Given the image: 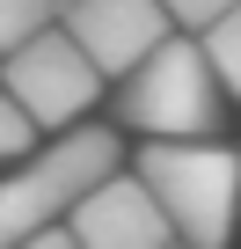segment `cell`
<instances>
[{
	"label": "cell",
	"instance_id": "obj_1",
	"mask_svg": "<svg viewBox=\"0 0 241 249\" xmlns=\"http://www.w3.org/2000/svg\"><path fill=\"white\" fill-rule=\"evenodd\" d=\"M132 176L154 191L176 242L219 249L234 234V213H241V154L234 147H219V140H154V147H139Z\"/></svg>",
	"mask_w": 241,
	"mask_h": 249
},
{
	"label": "cell",
	"instance_id": "obj_2",
	"mask_svg": "<svg viewBox=\"0 0 241 249\" xmlns=\"http://www.w3.org/2000/svg\"><path fill=\"white\" fill-rule=\"evenodd\" d=\"M226 88L197 37H161L125 81H117V117L146 140H212Z\"/></svg>",
	"mask_w": 241,
	"mask_h": 249
},
{
	"label": "cell",
	"instance_id": "obj_3",
	"mask_svg": "<svg viewBox=\"0 0 241 249\" xmlns=\"http://www.w3.org/2000/svg\"><path fill=\"white\" fill-rule=\"evenodd\" d=\"M117 169V132L110 124H80V132H59V147L30 154L8 183H0V249H22L30 234L59 227L73 213V198L88 183H102Z\"/></svg>",
	"mask_w": 241,
	"mask_h": 249
},
{
	"label": "cell",
	"instance_id": "obj_4",
	"mask_svg": "<svg viewBox=\"0 0 241 249\" xmlns=\"http://www.w3.org/2000/svg\"><path fill=\"white\" fill-rule=\"evenodd\" d=\"M0 81H8V95L30 110V124L37 132H59V124H73L95 95H102V66L51 22V30H37L30 44H15L8 59H0Z\"/></svg>",
	"mask_w": 241,
	"mask_h": 249
},
{
	"label": "cell",
	"instance_id": "obj_5",
	"mask_svg": "<svg viewBox=\"0 0 241 249\" xmlns=\"http://www.w3.org/2000/svg\"><path fill=\"white\" fill-rule=\"evenodd\" d=\"M59 30L102 66V81H125L161 37H176V22H168L161 0H66Z\"/></svg>",
	"mask_w": 241,
	"mask_h": 249
},
{
	"label": "cell",
	"instance_id": "obj_6",
	"mask_svg": "<svg viewBox=\"0 0 241 249\" xmlns=\"http://www.w3.org/2000/svg\"><path fill=\"white\" fill-rule=\"evenodd\" d=\"M66 227H73L80 249H168V242H176V227H168V213L154 205V191H146L139 176H117V169L73 198Z\"/></svg>",
	"mask_w": 241,
	"mask_h": 249
},
{
	"label": "cell",
	"instance_id": "obj_7",
	"mask_svg": "<svg viewBox=\"0 0 241 249\" xmlns=\"http://www.w3.org/2000/svg\"><path fill=\"white\" fill-rule=\"evenodd\" d=\"M197 44H205V59H212L219 88H234V95H241V0H234L219 22H205V30H197Z\"/></svg>",
	"mask_w": 241,
	"mask_h": 249
},
{
	"label": "cell",
	"instance_id": "obj_8",
	"mask_svg": "<svg viewBox=\"0 0 241 249\" xmlns=\"http://www.w3.org/2000/svg\"><path fill=\"white\" fill-rule=\"evenodd\" d=\"M59 22V0H0V59H8L15 44H30L37 30Z\"/></svg>",
	"mask_w": 241,
	"mask_h": 249
},
{
	"label": "cell",
	"instance_id": "obj_9",
	"mask_svg": "<svg viewBox=\"0 0 241 249\" xmlns=\"http://www.w3.org/2000/svg\"><path fill=\"white\" fill-rule=\"evenodd\" d=\"M37 147V124H30V110L8 95V81H0V161H22Z\"/></svg>",
	"mask_w": 241,
	"mask_h": 249
},
{
	"label": "cell",
	"instance_id": "obj_10",
	"mask_svg": "<svg viewBox=\"0 0 241 249\" xmlns=\"http://www.w3.org/2000/svg\"><path fill=\"white\" fill-rule=\"evenodd\" d=\"M161 8H168L176 30H205V22H219V15L234 8V0H161Z\"/></svg>",
	"mask_w": 241,
	"mask_h": 249
},
{
	"label": "cell",
	"instance_id": "obj_11",
	"mask_svg": "<svg viewBox=\"0 0 241 249\" xmlns=\"http://www.w3.org/2000/svg\"><path fill=\"white\" fill-rule=\"evenodd\" d=\"M22 249H80V242H73V227H44V234H30Z\"/></svg>",
	"mask_w": 241,
	"mask_h": 249
},
{
	"label": "cell",
	"instance_id": "obj_12",
	"mask_svg": "<svg viewBox=\"0 0 241 249\" xmlns=\"http://www.w3.org/2000/svg\"><path fill=\"white\" fill-rule=\"evenodd\" d=\"M168 249H176V242H168ZM183 249H190V242H183Z\"/></svg>",
	"mask_w": 241,
	"mask_h": 249
},
{
	"label": "cell",
	"instance_id": "obj_13",
	"mask_svg": "<svg viewBox=\"0 0 241 249\" xmlns=\"http://www.w3.org/2000/svg\"><path fill=\"white\" fill-rule=\"evenodd\" d=\"M59 8H66V0H59Z\"/></svg>",
	"mask_w": 241,
	"mask_h": 249
}]
</instances>
